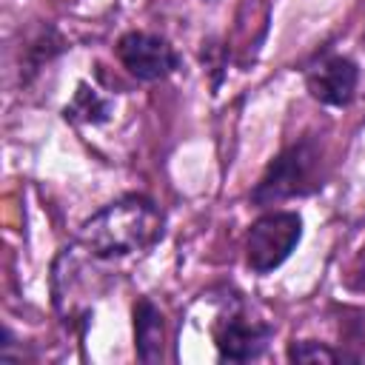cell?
I'll use <instances>...</instances> for the list:
<instances>
[{
  "label": "cell",
  "instance_id": "cell-4",
  "mask_svg": "<svg viewBox=\"0 0 365 365\" xmlns=\"http://www.w3.org/2000/svg\"><path fill=\"white\" fill-rule=\"evenodd\" d=\"M117 57H120L123 68L143 83L163 80L177 68V51L171 48V43L151 31L123 34L117 43Z\"/></svg>",
  "mask_w": 365,
  "mask_h": 365
},
{
  "label": "cell",
  "instance_id": "cell-1",
  "mask_svg": "<svg viewBox=\"0 0 365 365\" xmlns=\"http://www.w3.org/2000/svg\"><path fill=\"white\" fill-rule=\"evenodd\" d=\"M163 237V211L148 197H120L80 228V245L91 257H125L151 248Z\"/></svg>",
  "mask_w": 365,
  "mask_h": 365
},
{
  "label": "cell",
  "instance_id": "cell-6",
  "mask_svg": "<svg viewBox=\"0 0 365 365\" xmlns=\"http://www.w3.org/2000/svg\"><path fill=\"white\" fill-rule=\"evenodd\" d=\"M305 86L325 106H348L359 86V68L351 57L325 54L305 68Z\"/></svg>",
  "mask_w": 365,
  "mask_h": 365
},
{
  "label": "cell",
  "instance_id": "cell-7",
  "mask_svg": "<svg viewBox=\"0 0 365 365\" xmlns=\"http://www.w3.org/2000/svg\"><path fill=\"white\" fill-rule=\"evenodd\" d=\"M134 348L140 362H160L163 348H165V325L163 314L151 299H137L134 302Z\"/></svg>",
  "mask_w": 365,
  "mask_h": 365
},
{
  "label": "cell",
  "instance_id": "cell-9",
  "mask_svg": "<svg viewBox=\"0 0 365 365\" xmlns=\"http://www.w3.org/2000/svg\"><path fill=\"white\" fill-rule=\"evenodd\" d=\"M288 359L291 362H336L342 359L336 351L325 348L322 342H311V339H302V342H294L288 348Z\"/></svg>",
  "mask_w": 365,
  "mask_h": 365
},
{
  "label": "cell",
  "instance_id": "cell-3",
  "mask_svg": "<svg viewBox=\"0 0 365 365\" xmlns=\"http://www.w3.org/2000/svg\"><path fill=\"white\" fill-rule=\"evenodd\" d=\"M302 240V217L297 211L262 214L245 237V262L254 274L279 268Z\"/></svg>",
  "mask_w": 365,
  "mask_h": 365
},
{
  "label": "cell",
  "instance_id": "cell-5",
  "mask_svg": "<svg viewBox=\"0 0 365 365\" xmlns=\"http://www.w3.org/2000/svg\"><path fill=\"white\" fill-rule=\"evenodd\" d=\"M271 339V328L259 319H248L242 311H228L214 325V342L222 362L257 359Z\"/></svg>",
  "mask_w": 365,
  "mask_h": 365
},
{
  "label": "cell",
  "instance_id": "cell-2",
  "mask_svg": "<svg viewBox=\"0 0 365 365\" xmlns=\"http://www.w3.org/2000/svg\"><path fill=\"white\" fill-rule=\"evenodd\" d=\"M322 185V148L317 140L305 137L285 151H279L268 168L262 171L259 182L251 191L254 205H277L291 197H305Z\"/></svg>",
  "mask_w": 365,
  "mask_h": 365
},
{
  "label": "cell",
  "instance_id": "cell-8",
  "mask_svg": "<svg viewBox=\"0 0 365 365\" xmlns=\"http://www.w3.org/2000/svg\"><path fill=\"white\" fill-rule=\"evenodd\" d=\"M108 117H111V103L103 100V97H100L94 88H88L86 83H80L74 100L66 106V120L97 125V123H106Z\"/></svg>",
  "mask_w": 365,
  "mask_h": 365
}]
</instances>
